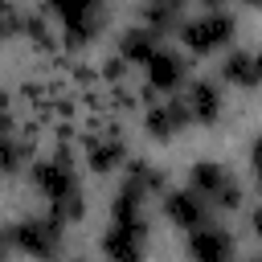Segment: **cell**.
I'll return each mask as SVG.
<instances>
[{"instance_id": "23", "label": "cell", "mask_w": 262, "mask_h": 262, "mask_svg": "<svg viewBox=\"0 0 262 262\" xmlns=\"http://www.w3.org/2000/svg\"><path fill=\"white\" fill-rule=\"evenodd\" d=\"M70 262H82V258H70Z\"/></svg>"}, {"instance_id": "20", "label": "cell", "mask_w": 262, "mask_h": 262, "mask_svg": "<svg viewBox=\"0 0 262 262\" xmlns=\"http://www.w3.org/2000/svg\"><path fill=\"white\" fill-rule=\"evenodd\" d=\"M250 164H254V176H258V188H262V135L250 143Z\"/></svg>"}, {"instance_id": "3", "label": "cell", "mask_w": 262, "mask_h": 262, "mask_svg": "<svg viewBox=\"0 0 262 262\" xmlns=\"http://www.w3.org/2000/svg\"><path fill=\"white\" fill-rule=\"evenodd\" d=\"M45 12L57 20V33H61L66 49L90 45L102 33V25H106V4H98V0H57Z\"/></svg>"}, {"instance_id": "6", "label": "cell", "mask_w": 262, "mask_h": 262, "mask_svg": "<svg viewBox=\"0 0 262 262\" xmlns=\"http://www.w3.org/2000/svg\"><path fill=\"white\" fill-rule=\"evenodd\" d=\"M180 86L188 90V57L164 45V49L147 61V70H143V98H147V106H151V102H160V98H176Z\"/></svg>"}, {"instance_id": "1", "label": "cell", "mask_w": 262, "mask_h": 262, "mask_svg": "<svg viewBox=\"0 0 262 262\" xmlns=\"http://www.w3.org/2000/svg\"><path fill=\"white\" fill-rule=\"evenodd\" d=\"M33 188L49 201V217H57L61 225H74L86 217V196H82V180H78V164L70 143H57L49 156H41L29 168Z\"/></svg>"}, {"instance_id": "13", "label": "cell", "mask_w": 262, "mask_h": 262, "mask_svg": "<svg viewBox=\"0 0 262 262\" xmlns=\"http://www.w3.org/2000/svg\"><path fill=\"white\" fill-rule=\"evenodd\" d=\"M184 102H188V111H192V123H201V127L217 123V119H221V111H225L221 86H217L213 78H192V82H188V90H184Z\"/></svg>"}, {"instance_id": "2", "label": "cell", "mask_w": 262, "mask_h": 262, "mask_svg": "<svg viewBox=\"0 0 262 262\" xmlns=\"http://www.w3.org/2000/svg\"><path fill=\"white\" fill-rule=\"evenodd\" d=\"M61 242H66V225L49 213L41 217H20L4 229V246L25 254V258H37V262H53L61 254Z\"/></svg>"}, {"instance_id": "7", "label": "cell", "mask_w": 262, "mask_h": 262, "mask_svg": "<svg viewBox=\"0 0 262 262\" xmlns=\"http://www.w3.org/2000/svg\"><path fill=\"white\" fill-rule=\"evenodd\" d=\"M82 160L94 176H106L115 168H127L131 164V151H127V139L119 131V123H102V127H90V135L82 139Z\"/></svg>"}, {"instance_id": "18", "label": "cell", "mask_w": 262, "mask_h": 262, "mask_svg": "<svg viewBox=\"0 0 262 262\" xmlns=\"http://www.w3.org/2000/svg\"><path fill=\"white\" fill-rule=\"evenodd\" d=\"M127 70H131V66H127V61H123L119 53H111V57H106V61L98 66V82H106V86L115 90V86H123V78H127Z\"/></svg>"}, {"instance_id": "17", "label": "cell", "mask_w": 262, "mask_h": 262, "mask_svg": "<svg viewBox=\"0 0 262 262\" xmlns=\"http://www.w3.org/2000/svg\"><path fill=\"white\" fill-rule=\"evenodd\" d=\"M123 180L135 184V188L147 192V196H151V192H168V176H164V168H156L151 160H139V156L127 164V176H123Z\"/></svg>"}, {"instance_id": "5", "label": "cell", "mask_w": 262, "mask_h": 262, "mask_svg": "<svg viewBox=\"0 0 262 262\" xmlns=\"http://www.w3.org/2000/svg\"><path fill=\"white\" fill-rule=\"evenodd\" d=\"M188 188L196 196H205L213 209H237L242 205V184L233 180V172L217 160H196L188 168Z\"/></svg>"}, {"instance_id": "9", "label": "cell", "mask_w": 262, "mask_h": 262, "mask_svg": "<svg viewBox=\"0 0 262 262\" xmlns=\"http://www.w3.org/2000/svg\"><path fill=\"white\" fill-rule=\"evenodd\" d=\"M188 123H192V111H188L184 98H160V102H151L143 111V131L151 139H160V143L164 139H176Z\"/></svg>"}, {"instance_id": "14", "label": "cell", "mask_w": 262, "mask_h": 262, "mask_svg": "<svg viewBox=\"0 0 262 262\" xmlns=\"http://www.w3.org/2000/svg\"><path fill=\"white\" fill-rule=\"evenodd\" d=\"M217 74H221V82H229L237 90H254L262 82V74H258V49H229L221 57Z\"/></svg>"}, {"instance_id": "24", "label": "cell", "mask_w": 262, "mask_h": 262, "mask_svg": "<svg viewBox=\"0 0 262 262\" xmlns=\"http://www.w3.org/2000/svg\"><path fill=\"white\" fill-rule=\"evenodd\" d=\"M254 262H262V258H254Z\"/></svg>"}, {"instance_id": "12", "label": "cell", "mask_w": 262, "mask_h": 262, "mask_svg": "<svg viewBox=\"0 0 262 262\" xmlns=\"http://www.w3.org/2000/svg\"><path fill=\"white\" fill-rule=\"evenodd\" d=\"M160 49H164V37H160V33H151L147 25H127V29L119 33V49H115V53H119L127 66H143V70H147V61H151Z\"/></svg>"}, {"instance_id": "16", "label": "cell", "mask_w": 262, "mask_h": 262, "mask_svg": "<svg viewBox=\"0 0 262 262\" xmlns=\"http://www.w3.org/2000/svg\"><path fill=\"white\" fill-rule=\"evenodd\" d=\"M143 205H147V192H139L135 184H119V192L111 196V221H123V225H147L143 217Z\"/></svg>"}, {"instance_id": "10", "label": "cell", "mask_w": 262, "mask_h": 262, "mask_svg": "<svg viewBox=\"0 0 262 262\" xmlns=\"http://www.w3.org/2000/svg\"><path fill=\"white\" fill-rule=\"evenodd\" d=\"M147 254V225H123L111 221L102 233V258L106 262H143Z\"/></svg>"}, {"instance_id": "22", "label": "cell", "mask_w": 262, "mask_h": 262, "mask_svg": "<svg viewBox=\"0 0 262 262\" xmlns=\"http://www.w3.org/2000/svg\"><path fill=\"white\" fill-rule=\"evenodd\" d=\"M258 74H262V49H258Z\"/></svg>"}, {"instance_id": "11", "label": "cell", "mask_w": 262, "mask_h": 262, "mask_svg": "<svg viewBox=\"0 0 262 262\" xmlns=\"http://www.w3.org/2000/svg\"><path fill=\"white\" fill-rule=\"evenodd\" d=\"M233 233L221 225H205L196 233H188V258L192 262H233Z\"/></svg>"}, {"instance_id": "19", "label": "cell", "mask_w": 262, "mask_h": 262, "mask_svg": "<svg viewBox=\"0 0 262 262\" xmlns=\"http://www.w3.org/2000/svg\"><path fill=\"white\" fill-rule=\"evenodd\" d=\"M25 20H29V12H25V8H16V4H4V8H0L4 37H16V33H25Z\"/></svg>"}, {"instance_id": "8", "label": "cell", "mask_w": 262, "mask_h": 262, "mask_svg": "<svg viewBox=\"0 0 262 262\" xmlns=\"http://www.w3.org/2000/svg\"><path fill=\"white\" fill-rule=\"evenodd\" d=\"M209 201L205 196H196L188 184L184 188H168L164 192V217L176 225V229H188V233H196V229H205V225H213L209 221Z\"/></svg>"}, {"instance_id": "15", "label": "cell", "mask_w": 262, "mask_h": 262, "mask_svg": "<svg viewBox=\"0 0 262 262\" xmlns=\"http://www.w3.org/2000/svg\"><path fill=\"white\" fill-rule=\"evenodd\" d=\"M184 8L176 4V0H151V4H143L139 8V25H147L151 33H160V37H168V33H180L184 29Z\"/></svg>"}, {"instance_id": "4", "label": "cell", "mask_w": 262, "mask_h": 262, "mask_svg": "<svg viewBox=\"0 0 262 262\" xmlns=\"http://www.w3.org/2000/svg\"><path fill=\"white\" fill-rule=\"evenodd\" d=\"M233 29H237V16H233L229 8H221V4H205L196 16H188V20H184L180 41L188 45V53L205 57V53L225 49V45L233 41Z\"/></svg>"}, {"instance_id": "21", "label": "cell", "mask_w": 262, "mask_h": 262, "mask_svg": "<svg viewBox=\"0 0 262 262\" xmlns=\"http://www.w3.org/2000/svg\"><path fill=\"white\" fill-rule=\"evenodd\" d=\"M250 229H254V237H262V205L250 209Z\"/></svg>"}]
</instances>
